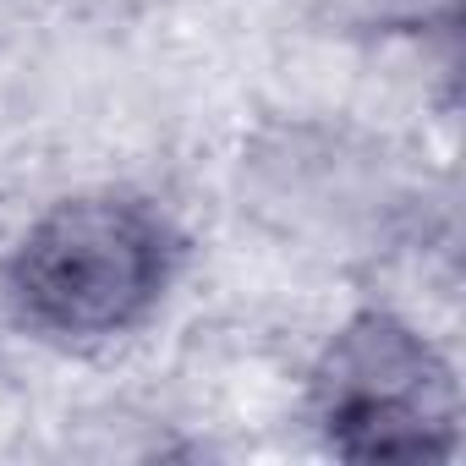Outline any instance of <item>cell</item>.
Returning a JSON list of instances; mask_svg holds the SVG:
<instances>
[{
    "instance_id": "7a4b0ae2",
    "label": "cell",
    "mask_w": 466,
    "mask_h": 466,
    "mask_svg": "<svg viewBox=\"0 0 466 466\" xmlns=\"http://www.w3.org/2000/svg\"><path fill=\"white\" fill-rule=\"evenodd\" d=\"M302 422L324 455L351 466L450 461L461 444V373L417 319L362 302L319 346Z\"/></svg>"
},
{
    "instance_id": "3957f363",
    "label": "cell",
    "mask_w": 466,
    "mask_h": 466,
    "mask_svg": "<svg viewBox=\"0 0 466 466\" xmlns=\"http://www.w3.org/2000/svg\"><path fill=\"white\" fill-rule=\"evenodd\" d=\"M417 192L390 148L351 127L291 121L242 148V208L313 253H384L400 242Z\"/></svg>"
},
{
    "instance_id": "6da1fadb",
    "label": "cell",
    "mask_w": 466,
    "mask_h": 466,
    "mask_svg": "<svg viewBox=\"0 0 466 466\" xmlns=\"http://www.w3.org/2000/svg\"><path fill=\"white\" fill-rule=\"evenodd\" d=\"M187 230L148 187L105 181L50 198L0 253V308L56 351L143 335L187 275Z\"/></svg>"
}]
</instances>
